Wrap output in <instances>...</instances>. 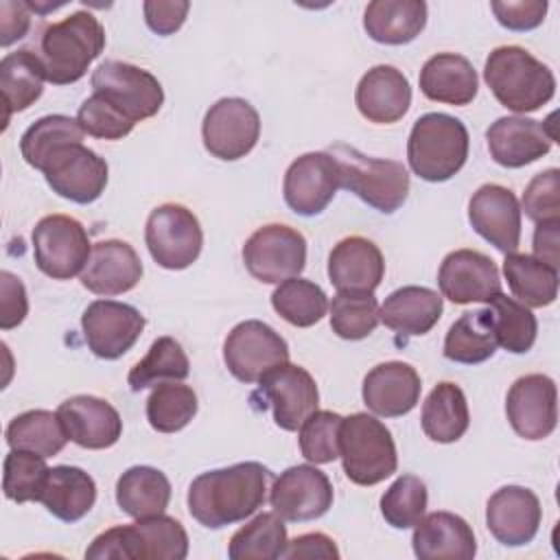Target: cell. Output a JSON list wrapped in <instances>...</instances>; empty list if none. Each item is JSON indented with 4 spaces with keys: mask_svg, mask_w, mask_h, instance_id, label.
Masks as SVG:
<instances>
[{
    "mask_svg": "<svg viewBox=\"0 0 560 560\" xmlns=\"http://www.w3.org/2000/svg\"><path fill=\"white\" fill-rule=\"evenodd\" d=\"M332 483L311 464L291 466L271 486L269 503L282 521L304 523L324 516L332 508Z\"/></svg>",
    "mask_w": 560,
    "mask_h": 560,
    "instance_id": "15",
    "label": "cell"
},
{
    "mask_svg": "<svg viewBox=\"0 0 560 560\" xmlns=\"http://www.w3.org/2000/svg\"><path fill=\"white\" fill-rule=\"evenodd\" d=\"M88 348L98 357L114 361L131 350L144 330V317L131 304L116 300H94L81 317Z\"/></svg>",
    "mask_w": 560,
    "mask_h": 560,
    "instance_id": "16",
    "label": "cell"
},
{
    "mask_svg": "<svg viewBox=\"0 0 560 560\" xmlns=\"http://www.w3.org/2000/svg\"><path fill=\"white\" fill-rule=\"evenodd\" d=\"M92 90L133 125L155 116L164 103V90L149 70L118 59L92 72Z\"/></svg>",
    "mask_w": 560,
    "mask_h": 560,
    "instance_id": "8",
    "label": "cell"
},
{
    "mask_svg": "<svg viewBox=\"0 0 560 560\" xmlns=\"http://www.w3.org/2000/svg\"><path fill=\"white\" fill-rule=\"evenodd\" d=\"M339 171V188L354 192L378 212H396L409 195V173L402 162L368 158L350 144L328 149Z\"/></svg>",
    "mask_w": 560,
    "mask_h": 560,
    "instance_id": "6",
    "label": "cell"
},
{
    "mask_svg": "<svg viewBox=\"0 0 560 560\" xmlns=\"http://www.w3.org/2000/svg\"><path fill=\"white\" fill-rule=\"evenodd\" d=\"M479 79L472 63L455 52L429 57L420 70V90L427 98L446 105H468L477 96Z\"/></svg>",
    "mask_w": 560,
    "mask_h": 560,
    "instance_id": "31",
    "label": "cell"
},
{
    "mask_svg": "<svg viewBox=\"0 0 560 560\" xmlns=\"http://www.w3.org/2000/svg\"><path fill=\"white\" fill-rule=\"evenodd\" d=\"M523 210L536 221H560V171L547 168L527 184L523 192Z\"/></svg>",
    "mask_w": 560,
    "mask_h": 560,
    "instance_id": "51",
    "label": "cell"
},
{
    "mask_svg": "<svg viewBox=\"0 0 560 560\" xmlns=\"http://www.w3.org/2000/svg\"><path fill=\"white\" fill-rule=\"evenodd\" d=\"M472 230L499 252L512 254L521 241V208L514 192L499 184H483L468 201Z\"/></svg>",
    "mask_w": 560,
    "mask_h": 560,
    "instance_id": "22",
    "label": "cell"
},
{
    "mask_svg": "<svg viewBox=\"0 0 560 560\" xmlns=\"http://www.w3.org/2000/svg\"><path fill=\"white\" fill-rule=\"evenodd\" d=\"M420 389V374L413 365L402 361H385L365 374L361 394L372 413L398 418L418 405Z\"/></svg>",
    "mask_w": 560,
    "mask_h": 560,
    "instance_id": "25",
    "label": "cell"
},
{
    "mask_svg": "<svg viewBox=\"0 0 560 560\" xmlns=\"http://www.w3.org/2000/svg\"><path fill=\"white\" fill-rule=\"evenodd\" d=\"M339 457L346 477L357 486H374L392 477L398 466L389 429L370 413H352L339 427Z\"/></svg>",
    "mask_w": 560,
    "mask_h": 560,
    "instance_id": "7",
    "label": "cell"
},
{
    "mask_svg": "<svg viewBox=\"0 0 560 560\" xmlns=\"http://www.w3.org/2000/svg\"><path fill=\"white\" fill-rule=\"evenodd\" d=\"M171 501L166 475L153 466H131L116 481V503L131 518L164 514Z\"/></svg>",
    "mask_w": 560,
    "mask_h": 560,
    "instance_id": "34",
    "label": "cell"
},
{
    "mask_svg": "<svg viewBox=\"0 0 560 560\" xmlns=\"http://www.w3.org/2000/svg\"><path fill=\"white\" fill-rule=\"evenodd\" d=\"M42 173L52 192L74 203L96 201L103 195L109 177L107 162L92 149L83 147V142L55 149L44 162Z\"/></svg>",
    "mask_w": 560,
    "mask_h": 560,
    "instance_id": "14",
    "label": "cell"
},
{
    "mask_svg": "<svg viewBox=\"0 0 560 560\" xmlns=\"http://www.w3.org/2000/svg\"><path fill=\"white\" fill-rule=\"evenodd\" d=\"M260 394L271 405L276 424L284 431H298L319 405L315 378L289 361L262 376Z\"/></svg>",
    "mask_w": 560,
    "mask_h": 560,
    "instance_id": "21",
    "label": "cell"
},
{
    "mask_svg": "<svg viewBox=\"0 0 560 560\" xmlns=\"http://www.w3.org/2000/svg\"><path fill=\"white\" fill-rule=\"evenodd\" d=\"M287 527L276 512H262L236 529L228 545L232 560H276L287 547Z\"/></svg>",
    "mask_w": 560,
    "mask_h": 560,
    "instance_id": "40",
    "label": "cell"
},
{
    "mask_svg": "<svg viewBox=\"0 0 560 560\" xmlns=\"http://www.w3.org/2000/svg\"><path fill=\"white\" fill-rule=\"evenodd\" d=\"M77 122L88 136L101 140H120L131 133L133 122H129L120 112L105 103L98 94L85 98L77 112Z\"/></svg>",
    "mask_w": 560,
    "mask_h": 560,
    "instance_id": "50",
    "label": "cell"
},
{
    "mask_svg": "<svg viewBox=\"0 0 560 560\" xmlns=\"http://www.w3.org/2000/svg\"><path fill=\"white\" fill-rule=\"evenodd\" d=\"M505 413L521 438H549L558 422L556 383L547 374H525L516 378L505 396Z\"/></svg>",
    "mask_w": 560,
    "mask_h": 560,
    "instance_id": "19",
    "label": "cell"
},
{
    "mask_svg": "<svg viewBox=\"0 0 560 560\" xmlns=\"http://www.w3.org/2000/svg\"><path fill=\"white\" fill-rule=\"evenodd\" d=\"M142 9H144L147 26L153 33L166 37L182 28V24L188 15L190 2H186V0H147L142 4Z\"/></svg>",
    "mask_w": 560,
    "mask_h": 560,
    "instance_id": "54",
    "label": "cell"
},
{
    "mask_svg": "<svg viewBox=\"0 0 560 560\" xmlns=\"http://www.w3.org/2000/svg\"><path fill=\"white\" fill-rule=\"evenodd\" d=\"M383 276V254L363 236L341 238L328 256V278L337 291H374Z\"/></svg>",
    "mask_w": 560,
    "mask_h": 560,
    "instance_id": "29",
    "label": "cell"
},
{
    "mask_svg": "<svg viewBox=\"0 0 560 560\" xmlns=\"http://www.w3.org/2000/svg\"><path fill=\"white\" fill-rule=\"evenodd\" d=\"M534 258L558 269L560 262V221L536 223Z\"/></svg>",
    "mask_w": 560,
    "mask_h": 560,
    "instance_id": "57",
    "label": "cell"
},
{
    "mask_svg": "<svg viewBox=\"0 0 560 560\" xmlns=\"http://www.w3.org/2000/svg\"><path fill=\"white\" fill-rule=\"evenodd\" d=\"M28 298L22 280L11 271H0V328L11 330L24 322Z\"/></svg>",
    "mask_w": 560,
    "mask_h": 560,
    "instance_id": "53",
    "label": "cell"
},
{
    "mask_svg": "<svg viewBox=\"0 0 560 560\" xmlns=\"http://www.w3.org/2000/svg\"><path fill=\"white\" fill-rule=\"evenodd\" d=\"M497 22L510 31H532L542 24L547 13L545 0H518V2H492Z\"/></svg>",
    "mask_w": 560,
    "mask_h": 560,
    "instance_id": "52",
    "label": "cell"
},
{
    "mask_svg": "<svg viewBox=\"0 0 560 560\" xmlns=\"http://www.w3.org/2000/svg\"><path fill=\"white\" fill-rule=\"evenodd\" d=\"M197 413V394L179 381H166L153 387L147 398V420L160 433L182 431Z\"/></svg>",
    "mask_w": 560,
    "mask_h": 560,
    "instance_id": "46",
    "label": "cell"
},
{
    "mask_svg": "<svg viewBox=\"0 0 560 560\" xmlns=\"http://www.w3.org/2000/svg\"><path fill=\"white\" fill-rule=\"evenodd\" d=\"M341 416L317 409L300 427V451L313 464H330L339 457V427Z\"/></svg>",
    "mask_w": 560,
    "mask_h": 560,
    "instance_id": "49",
    "label": "cell"
},
{
    "mask_svg": "<svg viewBox=\"0 0 560 560\" xmlns=\"http://www.w3.org/2000/svg\"><path fill=\"white\" fill-rule=\"evenodd\" d=\"M188 534L179 521L166 514L138 518L133 525H116L101 532L85 549L88 560H184Z\"/></svg>",
    "mask_w": 560,
    "mask_h": 560,
    "instance_id": "4",
    "label": "cell"
},
{
    "mask_svg": "<svg viewBox=\"0 0 560 560\" xmlns=\"http://www.w3.org/2000/svg\"><path fill=\"white\" fill-rule=\"evenodd\" d=\"M553 116L545 122L525 116H503L494 120L486 131L490 158L505 168H521L547 155L553 140Z\"/></svg>",
    "mask_w": 560,
    "mask_h": 560,
    "instance_id": "18",
    "label": "cell"
},
{
    "mask_svg": "<svg viewBox=\"0 0 560 560\" xmlns=\"http://www.w3.org/2000/svg\"><path fill=\"white\" fill-rule=\"evenodd\" d=\"M328 311L332 332L348 341L365 339L381 322L374 291H337Z\"/></svg>",
    "mask_w": 560,
    "mask_h": 560,
    "instance_id": "45",
    "label": "cell"
},
{
    "mask_svg": "<svg viewBox=\"0 0 560 560\" xmlns=\"http://www.w3.org/2000/svg\"><path fill=\"white\" fill-rule=\"evenodd\" d=\"M427 510V486L416 475H400L381 497L383 518L396 527H413Z\"/></svg>",
    "mask_w": 560,
    "mask_h": 560,
    "instance_id": "47",
    "label": "cell"
},
{
    "mask_svg": "<svg viewBox=\"0 0 560 560\" xmlns=\"http://www.w3.org/2000/svg\"><path fill=\"white\" fill-rule=\"evenodd\" d=\"M427 24V4L422 0H374L365 7L363 28L378 42L389 46L409 44Z\"/></svg>",
    "mask_w": 560,
    "mask_h": 560,
    "instance_id": "33",
    "label": "cell"
},
{
    "mask_svg": "<svg viewBox=\"0 0 560 560\" xmlns=\"http://www.w3.org/2000/svg\"><path fill=\"white\" fill-rule=\"evenodd\" d=\"M68 442L57 411L31 409L15 416L7 427V444L18 451H28L42 457L57 455Z\"/></svg>",
    "mask_w": 560,
    "mask_h": 560,
    "instance_id": "39",
    "label": "cell"
},
{
    "mask_svg": "<svg viewBox=\"0 0 560 560\" xmlns=\"http://www.w3.org/2000/svg\"><path fill=\"white\" fill-rule=\"evenodd\" d=\"M243 262L256 280L280 284L304 269L306 238L282 223L262 225L245 241Z\"/></svg>",
    "mask_w": 560,
    "mask_h": 560,
    "instance_id": "12",
    "label": "cell"
},
{
    "mask_svg": "<svg viewBox=\"0 0 560 560\" xmlns=\"http://www.w3.org/2000/svg\"><path fill=\"white\" fill-rule=\"evenodd\" d=\"M438 287L453 304H488L501 293V278L490 256L477 249H455L440 265Z\"/></svg>",
    "mask_w": 560,
    "mask_h": 560,
    "instance_id": "20",
    "label": "cell"
},
{
    "mask_svg": "<svg viewBox=\"0 0 560 560\" xmlns=\"http://www.w3.org/2000/svg\"><path fill=\"white\" fill-rule=\"evenodd\" d=\"M223 361L241 383H260L262 376L289 361V346L269 324L245 319L228 332Z\"/></svg>",
    "mask_w": 560,
    "mask_h": 560,
    "instance_id": "11",
    "label": "cell"
},
{
    "mask_svg": "<svg viewBox=\"0 0 560 560\" xmlns=\"http://www.w3.org/2000/svg\"><path fill=\"white\" fill-rule=\"evenodd\" d=\"M468 144V129L459 118L429 112L411 127L407 160L420 179L446 182L466 164Z\"/></svg>",
    "mask_w": 560,
    "mask_h": 560,
    "instance_id": "5",
    "label": "cell"
},
{
    "mask_svg": "<svg viewBox=\"0 0 560 560\" xmlns=\"http://www.w3.org/2000/svg\"><path fill=\"white\" fill-rule=\"evenodd\" d=\"M339 188L337 162L328 151H311L293 160L284 173L287 206L302 217H315L332 201Z\"/></svg>",
    "mask_w": 560,
    "mask_h": 560,
    "instance_id": "17",
    "label": "cell"
},
{
    "mask_svg": "<svg viewBox=\"0 0 560 560\" xmlns=\"http://www.w3.org/2000/svg\"><path fill=\"white\" fill-rule=\"evenodd\" d=\"M83 129L81 125L63 114H50L44 116L39 120H35L20 138V151L22 158L26 160V164H31L33 168L42 171L44 162L48 160V155L63 147V144H72V142H81L83 140Z\"/></svg>",
    "mask_w": 560,
    "mask_h": 560,
    "instance_id": "44",
    "label": "cell"
},
{
    "mask_svg": "<svg viewBox=\"0 0 560 560\" xmlns=\"http://www.w3.org/2000/svg\"><path fill=\"white\" fill-rule=\"evenodd\" d=\"M497 335L490 308H477L455 319L444 337V357L455 363H483L497 352Z\"/></svg>",
    "mask_w": 560,
    "mask_h": 560,
    "instance_id": "38",
    "label": "cell"
},
{
    "mask_svg": "<svg viewBox=\"0 0 560 560\" xmlns=\"http://www.w3.org/2000/svg\"><path fill=\"white\" fill-rule=\"evenodd\" d=\"M33 256L37 269L52 280L81 273L92 254L85 228L68 214H48L33 228Z\"/></svg>",
    "mask_w": 560,
    "mask_h": 560,
    "instance_id": "9",
    "label": "cell"
},
{
    "mask_svg": "<svg viewBox=\"0 0 560 560\" xmlns=\"http://www.w3.org/2000/svg\"><path fill=\"white\" fill-rule=\"evenodd\" d=\"M483 79L494 98L516 114L540 109L556 92V77L549 66L521 46L494 48L486 59Z\"/></svg>",
    "mask_w": 560,
    "mask_h": 560,
    "instance_id": "3",
    "label": "cell"
},
{
    "mask_svg": "<svg viewBox=\"0 0 560 560\" xmlns=\"http://www.w3.org/2000/svg\"><path fill=\"white\" fill-rule=\"evenodd\" d=\"M57 416L68 440L90 451L114 446L122 433L120 413L107 400L96 396H72L57 407Z\"/></svg>",
    "mask_w": 560,
    "mask_h": 560,
    "instance_id": "24",
    "label": "cell"
},
{
    "mask_svg": "<svg viewBox=\"0 0 560 560\" xmlns=\"http://www.w3.org/2000/svg\"><path fill=\"white\" fill-rule=\"evenodd\" d=\"M271 306L284 322L298 328H308L326 315L328 298L319 284L295 276L276 287Z\"/></svg>",
    "mask_w": 560,
    "mask_h": 560,
    "instance_id": "42",
    "label": "cell"
},
{
    "mask_svg": "<svg viewBox=\"0 0 560 560\" xmlns=\"http://www.w3.org/2000/svg\"><path fill=\"white\" fill-rule=\"evenodd\" d=\"M37 501L59 521H81L96 501L94 479L77 466H52L46 472Z\"/></svg>",
    "mask_w": 560,
    "mask_h": 560,
    "instance_id": "30",
    "label": "cell"
},
{
    "mask_svg": "<svg viewBox=\"0 0 560 560\" xmlns=\"http://www.w3.org/2000/svg\"><path fill=\"white\" fill-rule=\"evenodd\" d=\"M144 241L160 267L179 271L199 258L203 232L192 210L179 203H162L147 219Z\"/></svg>",
    "mask_w": 560,
    "mask_h": 560,
    "instance_id": "10",
    "label": "cell"
},
{
    "mask_svg": "<svg viewBox=\"0 0 560 560\" xmlns=\"http://www.w3.org/2000/svg\"><path fill=\"white\" fill-rule=\"evenodd\" d=\"M359 114L376 125H392L400 120L411 105V88L407 77L394 66L370 68L354 92Z\"/></svg>",
    "mask_w": 560,
    "mask_h": 560,
    "instance_id": "27",
    "label": "cell"
},
{
    "mask_svg": "<svg viewBox=\"0 0 560 560\" xmlns=\"http://www.w3.org/2000/svg\"><path fill=\"white\" fill-rule=\"evenodd\" d=\"M442 315V298L427 287H400L378 308V319L405 337L427 335Z\"/></svg>",
    "mask_w": 560,
    "mask_h": 560,
    "instance_id": "32",
    "label": "cell"
},
{
    "mask_svg": "<svg viewBox=\"0 0 560 560\" xmlns=\"http://www.w3.org/2000/svg\"><path fill=\"white\" fill-rule=\"evenodd\" d=\"M31 9L26 2L2 0L0 2V44L7 48L22 39L31 28Z\"/></svg>",
    "mask_w": 560,
    "mask_h": 560,
    "instance_id": "56",
    "label": "cell"
},
{
    "mask_svg": "<svg viewBox=\"0 0 560 560\" xmlns=\"http://www.w3.org/2000/svg\"><path fill=\"white\" fill-rule=\"evenodd\" d=\"M46 72L39 55L28 48L9 52L0 61V92L4 101V127L13 112L31 107L44 90Z\"/></svg>",
    "mask_w": 560,
    "mask_h": 560,
    "instance_id": "35",
    "label": "cell"
},
{
    "mask_svg": "<svg viewBox=\"0 0 560 560\" xmlns=\"http://www.w3.org/2000/svg\"><path fill=\"white\" fill-rule=\"evenodd\" d=\"M488 308L492 315L497 343L512 354L529 352L538 332V322L534 313L525 304L503 293H497L488 302Z\"/></svg>",
    "mask_w": 560,
    "mask_h": 560,
    "instance_id": "43",
    "label": "cell"
},
{
    "mask_svg": "<svg viewBox=\"0 0 560 560\" xmlns=\"http://www.w3.org/2000/svg\"><path fill=\"white\" fill-rule=\"evenodd\" d=\"M103 48L105 28L88 11H74L61 22L48 24L39 37V59L46 81L52 85L79 81Z\"/></svg>",
    "mask_w": 560,
    "mask_h": 560,
    "instance_id": "2",
    "label": "cell"
},
{
    "mask_svg": "<svg viewBox=\"0 0 560 560\" xmlns=\"http://www.w3.org/2000/svg\"><path fill=\"white\" fill-rule=\"evenodd\" d=\"M201 138L210 155L225 162L241 160L260 138V116L245 98H219L203 116Z\"/></svg>",
    "mask_w": 560,
    "mask_h": 560,
    "instance_id": "13",
    "label": "cell"
},
{
    "mask_svg": "<svg viewBox=\"0 0 560 560\" xmlns=\"http://www.w3.org/2000/svg\"><path fill=\"white\" fill-rule=\"evenodd\" d=\"M190 374V361L173 337H158L147 357L140 359L127 376V383L133 392H140L151 385H160L166 381H184Z\"/></svg>",
    "mask_w": 560,
    "mask_h": 560,
    "instance_id": "41",
    "label": "cell"
},
{
    "mask_svg": "<svg viewBox=\"0 0 560 560\" xmlns=\"http://www.w3.org/2000/svg\"><path fill=\"white\" fill-rule=\"evenodd\" d=\"M503 273L516 302L527 308L549 306L558 298V269L529 254H505Z\"/></svg>",
    "mask_w": 560,
    "mask_h": 560,
    "instance_id": "37",
    "label": "cell"
},
{
    "mask_svg": "<svg viewBox=\"0 0 560 560\" xmlns=\"http://www.w3.org/2000/svg\"><path fill=\"white\" fill-rule=\"evenodd\" d=\"M142 278V260L136 249L118 238L92 245L81 284L96 295H120L131 291Z\"/></svg>",
    "mask_w": 560,
    "mask_h": 560,
    "instance_id": "26",
    "label": "cell"
},
{
    "mask_svg": "<svg viewBox=\"0 0 560 560\" xmlns=\"http://www.w3.org/2000/svg\"><path fill=\"white\" fill-rule=\"evenodd\" d=\"M422 431L429 440L440 444L457 442L470 422L468 402L459 385L438 383L422 405Z\"/></svg>",
    "mask_w": 560,
    "mask_h": 560,
    "instance_id": "36",
    "label": "cell"
},
{
    "mask_svg": "<svg viewBox=\"0 0 560 560\" xmlns=\"http://www.w3.org/2000/svg\"><path fill=\"white\" fill-rule=\"evenodd\" d=\"M46 457L11 448L2 464V490L4 497L15 503L37 501L42 483L46 479L48 466Z\"/></svg>",
    "mask_w": 560,
    "mask_h": 560,
    "instance_id": "48",
    "label": "cell"
},
{
    "mask_svg": "<svg viewBox=\"0 0 560 560\" xmlns=\"http://www.w3.org/2000/svg\"><path fill=\"white\" fill-rule=\"evenodd\" d=\"M542 518L538 497L523 486L499 488L486 505V525L497 542L523 547L534 540Z\"/></svg>",
    "mask_w": 560,
    "mask_h": 560,
    "instance_id": "23",
    "label": "cell"
},
{
    "mask_svg": "<svg viewBox=\"0 0 560 560\" xmlns=\"http://www.w3.org/2000/svg\"><path fill=\"white\" fill-rule=\"evenodd\" d=\"M282 558L287 560H300V558H324V560H337L339 549L332 538H328L322 532H311L295 536L291 542H287Z\"/></svg>",
    "mask_w": 560,
    "mask_h": 560,
    "instance_id": "55",
    "label": "cell"
},
{
    "mask_svg": "<svg viewBox=\"0 0 560 560\" xmlns=\"http://www.w3.org/2000/svg\"><path fill=\"white\" fill-rule=\"evenodd\" d=\"M413 527L411 545L420 560H472L477 553L472 527L453 512H431Z\"/></svg>",
    "mask_w": 560,
    "mask_h": 560,
    "instance_id": "28",
    "label": "cell"
},
{
    "mask_svg": "<svg viewBox=\"0 0 560 560\" xmlns=\"http://www.w3.org/2000/svg\"><path fill=\"white\" fill-rule=\"evenodd\" d=\"M269 479L271 472L258 462H241L201 472L188 488V512L199 525L210 529L245 521L262 508Z\"/></svg>",
    "mask_w": 560,
    "mask_h": 560,
    "instance_id": "1",
    "label": "cell"
}]
</instances>
